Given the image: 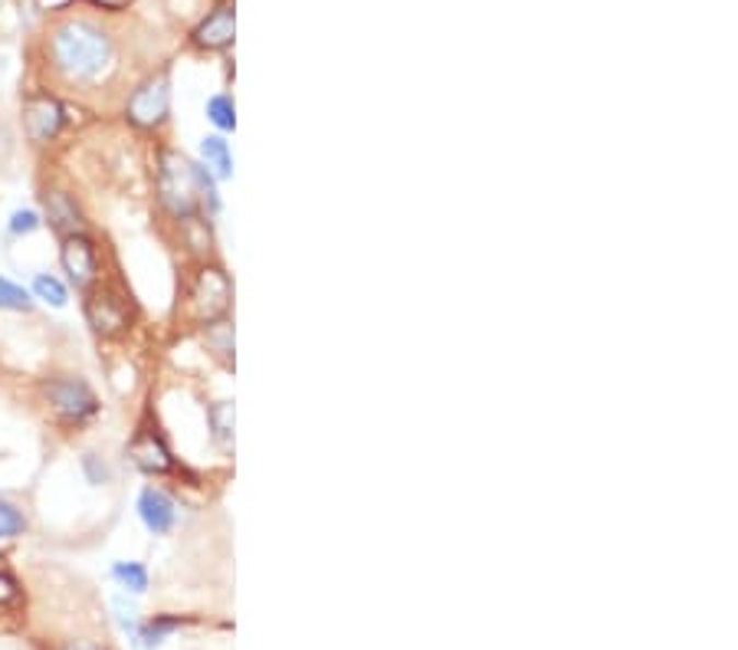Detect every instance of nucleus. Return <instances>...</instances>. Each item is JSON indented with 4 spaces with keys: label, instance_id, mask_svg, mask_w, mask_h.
<instances>
[{
    "label": "nucleus",
    "instance_id": "nucleus-5",
    "mask_svg": "<svg viewBox=\"0 0 738 650\" xmlns=\"http://www.w3.org/2000/svg\"><path fill=\"white\" fill-rule=\"evenodd\" d=\"M230 296H233V289H230V280H227L223 270H217V266L200 270L197 283L191 289V312H194V319H200V322L220 319L227 312V306H230Z\"/></svg>",
    "mask_w": 738,
    "mask_h": 650
},
{
    "label": "nucleus",
    "instance_id": "nucleus-4",
    "mask_svg": "<svg viewBox=\"0 0 738 650\" xmlns=\"http://www.w3.org/2000/svg\"><path fill=\"white\" fill-rule=\"evenodd\" d=\"M43 395L49 401V408L66 421V424H82L89 418H95L99 411V398L95 391L72 375H56L43 385Z\"/></svg>",
    "mask_w": 738,
    "mask_h": 650
},
{
    "label": "nucleus",
    "instance_id": "nucleus-20",
    "mask_svg": "<svg viewBox=\"0 0 738 650\" xmlns=\"http://www.w3.org/2000/svg\"><path fill=\"white\" fill-rule=\"evenodd\" d=\"M207 118L220 128V132H230L237 125V115H233V102L230 95H214L207 102Z\"/></svg>",
    "mask_w": 738,
    "mask_h": 650
},
{
    "label": "nucleus",
    "instance_id": "nucleus-1",
    "mask_svg": "<svg viewBox=\"0 0 738 650\" xmlns=\"http://www.w3.org/2000/svg\"><path fill=\"white\" fill-rule=\"evenodd\" d=\"M115 13L53 10L43 33V59L49 72L72 89H95L108 82L125 59V33L112 23Z\"/></svg>",
    "mask_w": 738,
    "mask_h": 650
},
{
    "label": "nucleus",
    "instance_id": "nucleus-16",
    "mask_svg": "<svg viewBox=\"0 0 738 650\" xmlns=\"http://www.w3.org/2000/svg\"><path fill=\"white\" fill-rule=\"evenodd\" d=\"M207 349L210 352H217L223 362H230L233 358V326L227 322V319H214V322H207Z\"/></svg>",
    "mask_w": 738,
    "mask_h": 650
},
{
    "label": "nucleus",
    "instance_id": "nucleus-17",
    "mask_svg": "<svg viewBox=\"0 0 738 650\" xmlns=\"http://www.w3.org/2000/svg\"><path fill=\"white\" fill-rule=\"evenodd\" d=\"M30 309H33V296L13 280L0 276V312H30Z\"/></svg>",
    "mask_w": 738,
    "mask_h": 650
},
{
    "label": "nucleus",
    "instance_id": "nucleus-12",
    "mask_svg": "<svg viewBox=\"0 0 738 650\" xmlns=\"http://www.w3.org/2000/svg\"><path fill=\"white\" fill-rule=\"evenodd\" d=\"M46 220L56 233L72 237V233H85V217L79 210V204L66 194V191H49L46 194Z\"/></svg>",
    "mask_w": 738,
    "mask_h": 650
},
{
    "label": "nucleus",
    "instance_id": "nucleus-15",
    "mask_svg": "<svg viewBox=\"0 0 738 650\" xmlns=\"http://www.w3.org/2000/svg\"><path fill=\"white\" fill-rule=\"evenodd\" d=\"M30 296L39 299V303H46V306H53V309H62L69 303V289L56 276H49V273H39L33 280V293Z\"/></svg>",
    "mask_w": 738,
    "mask_h": 650
},
{
    "label": "nucleus",
    "instance_id": "nucleus-21",
    "mask_svg": "<svg viewBox=\"0 0 738 650\" xmlns=\"http://www.w3.org/2000/svg\"><path fill=\"white\" fill-rule=\"evenodd\" d=\"M36 227H39V214L36 210H30V207L13 210V217H10V233L13 237H30Z\"/></svg>",
    "mask_w": 738,
    "mask_h": 650
},
{
    "label": "nucleus",
    "instance_id": "nucleus-22",
    "mask_svg": "<svg viewBox=\"0 0 738 650\" xmlns=\"http://www.w3.org/2000/svg\"><path fill=\"white\" fill-rule=\"evenodd\" d=\"M177 625H181L177 618H158V622H151V625L145 628V635H141L145 648H154V645H161V638H164V635H171V631H174Z\"/></svg>",
    "mask_w": 738,
    "mask_h": 650
},
{
    "label": "nucleus",
    "instance_id": "nucleus-3",
    "mask_svg": "<svg viewBox=\"0 0 738 650\" xmlns=\"http://www.w3.org/2000/svg\"><path fill=\"white\" fill-rule=\"evenodd\" d=\"M171 112V76L168 69L148 72L125 102V118L138 128H158Z\"/></svg>",
    "mask_w": 738,
    "mask_h": 650
},
{
    "label": "nucleus",
    "instance_id": "nucleus-6",
    "mask_svg": "<svg viewBox=\"0 0 738 650\" xmlns=\"http://www.w3.org/2000/svg\"><path fill=\"white\" fill-rule=\"evenodd\" d=\"M59 263H62L66 280H69L79 293L92 289V283L99 280V250H95V243H92L85 233L62 237Z\"/></svg>",
    "mask_w": 738,
    "mask_h": 650
},
{
    "label": "nucleus",
    "instance_id": "nucleus-10",
    "mask_svg": "<svg viewBox=\"0 0 738 650\" xmlns=\"http://www.w3.org/2000/svg\"><path fill=\"white\" fill-rule=\"evenodd\" d=\"M138 516H141L148 533L161 536V533H171V526L177 520V506H174V500L161 487H148L138 497Z\"/></svg>",
    "mask_w": 738,
    "mask_h": 650
},
{
    "label": "nucleus",
    "instance_id": "nucleus-24",
    "mask_svg": "<svg viewBox=\"0 0 738 650\" xmlns=\"http://www.w3.org/2000/svg\"><path fill=\"white\" fill-rule=\"evenodd\" d=\"M16 595H20V589H16V582L7 575V572H0V605H10V602H16Z\"/></svg>",
    "mask_w": 738,
    "mask_h": 650
},
{
    "label": "nucleus",
    "instance_id": "nucleus-9",
    "mask_svg": "<svg viewBox=\"0 0 738 650\" xmlns=\"http://www.w3.org/2000/svg\"><path fill=\"white\" fill-rule=\"evenodd\" d=\"M233 33H237V13H233V3L227 0L214 7L191 36L200 49H227L233 43Z\"/></svg>",
    "mask_w": 738,
    "mask_h": 650
},
{
    "label": "nucleus",
    "instance_id": "nucleus-14",
    "mask_svg": "<svg viewBox=\"0 0 738 650\" xmlns=\"http://www.w3.org/2000/svg\"><path fill=\"white\" fill-rule=\"evenodd\" d=\"M207 421H210V437L217 447L230 451L233 447V404L230 401H217L210 411H207Z\"/></svg>",
    "mask_w": 738,
    "mask_h": 650
},
{
    "label": "nucleus",
    "instance_id": "nucleus-11",
    "mask_svg": "<svg viewBox=\"0 0 738 650\" xmlns=\"http://www.w3.org/2000/svg\"><path fill=\"white\" fill-rule=\"evenodd\" d=\"M128 457H131L135 467L145 470V474H168V470L174 467L171 451H168L164 441H161L158 434H151V431H138V434H135V441H131V447H128Z\"/></svg>",
    "mask_w": 738,
    "mask_h": 650
},
{
    "label": "nucleus",
    "instance_id": "nucleus-25",
    "mask_svg": "<svg viewBox=\"0 0 738 650\" xmlns=\"http://www.w3.org/2000/svg\"><path fill=\"white\" fill-rule=\"evenodd\" d=\"M85 3L95 10H105V13H125L131 0H85Z\"/></svg>",
    "mask_w": 738,
    "mask_h": 650
},
{
    "label": "nucleus",
    "instance_id": "nucleus-7",
    "mask_svg": "<svg viewBox=\"0 0 738 650\" xmlns=\"http://www.w3.org/2000/svg\"><path fill=\"white\" fill-rule=\"evenodd\" d=\"M85 322L92 326L95 335L115 339L128 329V306L118 293L112 289H95L85 299Z\"/></svg>",
    "mask_w": 738,
    "mask_h": 650
},
{
    "label": "nucleus",
    "instance_id": "nucleus-18",
    "mask_svg": "<svg viewBox=\"0 0 738 650\" xmlns=\"http://www.w3.org/2000/svg\"><path fill=\"white\" fill-rule=\"evenodd\" d=\"M112 579H115L125 592H135V595H141V592L148 589V572H145V566H138V562H118V566H112Z\"/></svg>",
    "mask_w": 738,
    "mask_h": 650
},
{
    "label": "nucleus",
    "instance_id": "nucleus-23",
    "mask_svg": "<svg viewBox=\"0 0 738 650\" xmlns=\"http://www.w3.org/2000/svg\"><path fill=\"white\" fill-rule=\"evenodd\" d=\"M82 470L92 483H108V467L95 457V454H85L82 457Z\"/></svg>",
    "mask_w": 738,
    "mask_h": 650
},
{
    "label": "nucleus",
    "instance_id": "nucleus-2",
    "mask_svg": "<svg viewBox=\"0 0 738 650\" xmlns=\"http://www.w3.org/2000/svg\"><path fill=\"white\" fill-rule=\"evenodd\" d=\"M158 197L181 220L194 217L200 207L217 210V191H214L210 171L171 148L161 151L158 158Z\"/></svg>",
    "mask_w": 738,
    "mask_h": 650
},
{
    "label": "nucleus",
    "instance_id": "nucleus-13",
    "mask_svg": "<svg viewBox=\"0 0 738 650\" xmlns=\"http://www.w3.org/2000/svg\"><path fill=\"white\" fill-rule=\"evenodd\" d=\"M200 155L210 168V178H230L233 174V158H230V148L220 135H210L200 141Z\"/></svg>",
    "mask_w": 738,
    "mask_h": 650
},
{
    "label": "nucleus",
    "instance_id": "nucleus-8",
    "mask_svg": "<svg viewBox=\"0 0 738 650\" xmlns=\"http://www.w3.org/2000/svg\"><path fill=\"white\" fill-rule=\"evenodd\" d=\"M66 122V109L53 95H33L23 105V132L33 145H49Z\"/></svg>",
    "mask_w": 738,
    "mask_h": 650
},
{
    "label": "nucleus",
    "instance_id": "nucleus-19",
    "mask_svg": "<svg viewBox=\"0 0 738 650\" xmlns=\"http://www.w3.org/2000/svg\"><path fill=\"white\" fill-rule=\"evenodd\" d=\"M23 529H26V516L10 500L0 497V539H16L23 536Z\"/></svg>",
    "mask_w": 738,
    "mask_h": 650
},
{
    "label": "nucleus",
    "instance_id": "nucleus-26",
    "mask_svg": "<svg viewBox=\"0 0 738 650\" xmlns=\"http://www.w3.org/2000/svg\"><path fill=\"white\" fill-rule=\"evenodd\" d=\"M66 650H102V648H95V645H69Z\"/></svg>",
    "mask_w": 738,
    "mask_h": 650
}]
</instances>
